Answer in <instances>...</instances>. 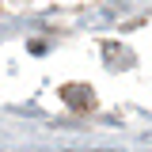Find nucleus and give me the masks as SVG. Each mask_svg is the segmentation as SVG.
Listing matches in <instances>:
<instances>
[{
    "instance_id": "nucleus-1",
    "label": "nucleus",
    "mask_w": 152,
    "mask_h": 152,
    "mask_svg": "<svg viewBox=\"0 0 152 152\" xmlns=\"http://www.w3.org/2000/svg\"><path fill=\"white\" fill-rule=\"evenodd\" d=\"M61 99H65L72 110H91L95 107V91L88 84H65V88H61Z\"/></svg>"
}]
</instances>
